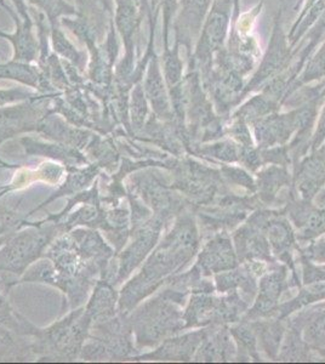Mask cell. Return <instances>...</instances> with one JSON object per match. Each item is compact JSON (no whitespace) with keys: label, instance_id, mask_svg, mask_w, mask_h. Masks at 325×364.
Here are the masks:
<instances>
[{"label":"cell","instance_id":"2","mask_svg":"<svg viewBox=\"0 0 325 364\" xmlns=\"http://www.w3.org/2000/svg\"><path fill=\"white\" fill-rule=\"evenodd\" d=\"M290 60V48L287 43V38L279 22L277 21L272 36L271 44L268 46L267 54L265 55L257 73L249 84V89H254L259 84L278 73L282 68L287 66Z\"/></svg>","mask_w":325,"mask_h":364},{"label":"cell","instance_id":"4","mask_svg":"<svg viewBox=\"0 0 325 364\" xmlns=\"http://www.w3.org/2000/svg\"><path fill=\"white\" fill-rule=\"evenodd\" d=\"M325 77V46H321L317 55L311 60L309 66L306 68L305 73L301 75V82L307 83L314 79Z\"/></svg>","mask_w":325,"mask_h":364},{"label":"cell","instance_id":"5","mask_svg":"<svg viewBox=\"0 0 325 364\" xmlns=\"http://www.w3.org/2000/svg\"><path fill=\"white\" fill-rule=\"evenodd\" d=\"M325 137V108L323 116H321V124H319V129L317 132V141L323 140Z\"/></svg>","mask_w":325,"mask_h":364},{"label":"cell","instance_id":"3","mask_svg":"<svg viewBox=\"0 0 325 364\" xmlns=\"http://www.w3.org/2000/svg\"><path fill=\"white\" fill-rule=\"evenodd\" d=\"M211 0H182L183 16L191 31H199L206 21V15L211 8Z\"/></svg>","mask_w":325,"mask_h":364},{"label":"cell","instance_id":"1","mask_svg":"<svg viewBox=\"0 0 325 364\" xmlns=\"http://www.w3.org/2000/svg\"><path fill=\"white\" fill-rule=\"evenodd\" d=\"M230 0H216L209 16L204 21L202 41L198 49L203 65L211 63L216 51L223 49L230 23Z\"/></svg>","mask_w":325,"mask_h":364}]
</instances>
